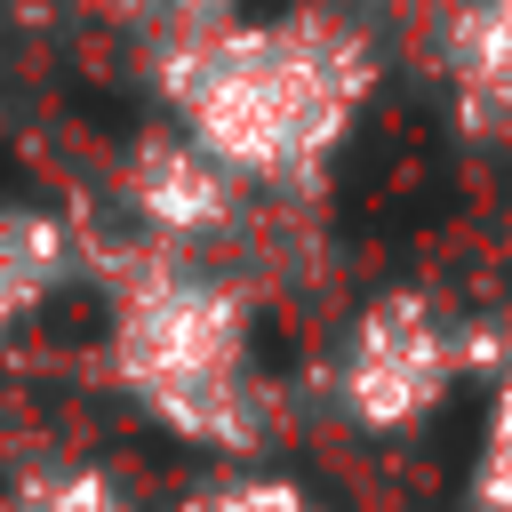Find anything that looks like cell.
<instances>
[{"mask_svg":"<svg viewBox=\"0 0 512 512\" xmlns=\"http://www.w3.org/2000/svg\"><path fill=\"white\" fill-rule=\"evenodd\" d=\"M368 40L320 8L176 32L160 88L176 136H192L232 184H304L368 104Z\"/></svg>","mask_w":512,"mask_h":512,"instance_id":"obj_1","label":"cell"},{"mask_svg":"<svg viewBox=\"0 0 512 512\" xmlns=\"http://www.w3.org/2000/svg\"><path fill=\"white\" fill-rule=\"evenodd\" d=\"M112 376L176 440H200V448L264 440V384H256L248 304H240L232 280L200 272L192 256H152L144 272L120 280Z\"/></svg>","mask_w":512,"mask_h":512,"instance_id":"obj_2","label":"cell"},{"mask_svg":"<svg viewBox=\"0 0 512 512\" xmlns=\"http://www.w3.org/2000/svg\"><path fill=\"white\" fill-rule=\"evenodd\" d=\"M464 376H472V328L448 304H432L424 288H392L352 312L336 368H328V392L360 432L392 440V432L432 424Z\"/></svg>","mask_w":512,"mask_h":512,"instance_id":"obj_3","label":"cell"},{"mask_svg":"<svg viewBox=\"0 0 512 512\" xmlns=\"http://www.w3.org/2000/svg\"><path fill=\"white\" fill-rule=\"evenodd\" d=\"M232 176L192 144V136H152L136 160H128V200H136V216L160 232V240H176V248H192V240H208L224 216H232Z\"/></svg>","mask_w":512,"mask_h":512,"instance_id":"obj_4","label":"cell"},{"mask_svg":"<svg viewBox=\"0 0 512 512\" xmlns=\"http://www.w3.org/2000/svg\"><path fill=\"white\" fill-rule=\"evenodd\" d=\"M64 224L56 216H40V208H24V200H0V336L64 280Z\"/></svg>","mask_w":512,"mask_h":512,"instance_id":"obj_5","label":"cell"},{"mask_svg":"<svg viewBox=\"0 0 512 512\" xmlns=\"http://www.w3.org/2000/svg\"><path fill=\"white\" fill-rule=\"evenodd\" d=\"M480 392L488 408H480V440L464 464V512H512V368H496Z\"/></svg>","mask_w":512,"mask_h":512,"instance_id":"obj_6","label":"cell"},{"mask_svg":"<svg viewBox=\"0 0 512 512\" xmlns=\"http://www.w3.org/2000/svg\"><path fill=\"white\" fill-rule=\"evenodd\" d=\"M16 512H136V504L120 496L112 472H96V464H56V472L24 480Z\"/></svg>","mask_w":512,"mask_h":512,"instance_id":"obj_7","label":"cell"},{"mask_svg":"<svg viewBox=\"0 0 512 512\" xmlns=\"http://www.w3.org/2000/svg\"><path fill=\"white\" fill-rule=\"evenodd\" d=\"M200 512H320V496L304 480H288V472H240V480L208 488Z\"/></svg>","mask_w":512,"mask_h":512,"instance_id":"obj_8","label":"cell"},{"mask_svg":"<svg viewBox=\"0 0 512 512\" xmlns=\"http://www.w3.org/2000/svg\"><path fill=\"white\" fill-rule=\"evenodd\" d=\"M168 8V24L176 32H216V24H232L240 16V0H160Z\"/></svg>","mask_w":512,"mask_h":512,"instance_id":"obj_9","label":"cell"},{"mask_svg":"<svg viewBox=\"0 0 512 512\" xmlns=\"http://www.w3.org/2000/svg\"><path fill=\"white\" fill-rule=\"evenodd\" d=\"M88 16H104V24H168V8L160 0H80Z\"/></svg>","mask_w":512,"mask_h":512,"instance_id":"obj_10","label":"cell"},{"mask_svg":"<svg viewBox=\"0 0 512 512\" xmlns=\"http://www.w3.org/2000/svg\"><path fill=\"white\" fill-rule=\"evenodd\" d=\"M480 8H488V16H496V24H512V0H480Z\"/></svg>","mask_w":512,"mask_h":512,"instance_id":"obj_11","label":"cell"}]
</instances>
